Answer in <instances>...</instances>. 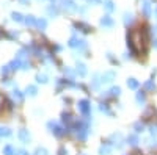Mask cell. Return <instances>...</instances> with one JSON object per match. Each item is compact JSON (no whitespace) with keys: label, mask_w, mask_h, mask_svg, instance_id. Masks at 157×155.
<instances>
[{"label":"cell","mask_w":157,"mask_h":155,"mask_svg":"<svg viewBox=\"0 0 157 155\" xmlns=\"http://www.w3.org/2000/svg\"><path fill=\"white\" fill-rule=\"evenodd\" d=\"M46 125H47L49 133H50V135H54L55 138H61V136L66 135V128H64V125H61L60 122H57V121H54V119L47 121Z\"/></svg>","instance_id":"1"},{"label":"cell","mask_w":157,"mask_h":155,"mask_svg":"<svg viewBox=\"0 0 157 155\" xmlns=\"http://www.w3.org/2000/svg\"><path fill=\"white\" fill-rule=\"evenodd\" d=\"M77 110H78V113H80L83 118H86V119H90L91 121V102L88 100V99H82V100H78L77 102Z\"/></svg>","instance_id":"2"},{"label":"cell","mask_w":157,"mask_h":155,"mask_svg":"<svg viewBox=\"0 0 157 155\" xmlns=\"http://www.w3.org/2000/svg\"><path fill=\"white\" fill-rule=\"evenodd\" d=\"M68 46H69L71 49L77 50L78 54H80V52H83V50H86V47H88L86 41H85V39H78L77 36H72V38H71V39L68 41Z\"/></svg>","instance_id":"3"},{"label":"cell","mask_w":157,"mask_h":155,"mask_svg":"<svg viewBox=\"0 0 157 155\" xmlns=\"http://www.w3.org/2000/svg\"><path fill=\"white\" fill-rule=\"evenodd\" d=\"M120 96H121V88L120 86H112L110 89H107V91L101 93V97H104V99H116Z\"/></svg>","instance_id":"4"},{"label":"cell","mask_w":157,"mask_h":155,"mask_svg":"<svg viewBox=\"0 0 157 155\" xmlns=\"http://www.w3.org/2000/svg\"><path fill=\"white\" fill-rule=\"evenodd\" d=\"M17 139L21 141L22 144H30L32 143V135H30V132L27 130V128H19L17 130Z\"/></svg>","instance_id":"5"},{"label":"cell","mask_w":157,"mask_h":155,"mask_svg":"<svg viewBox=\"0 0 157 155\" xmlns=\"http://www.w3.org/2000/svg\"><path fill=\"white\" fill-rule=\"evenodd\" d=\"M116 79V71H107L101 74V85H110Z\"/></svg>","instance_id":"6"},{"label":"cell","mask_w":157,"mask_h":155,"mask_svg":"<svg viewBox=\"0 0 157 155\" xmlns=\"http://www.w3.org/2000/svg\"><path fill=\"white\" fill-rule=\"evenodd\" d=\"M113 146L109 143V141H104V143L99 146V150H98V153L99 155H112L113 153Z\"/></svg>","instance_id":"7"},{"label":"cell","mask_w":157,"mask_h":155,"mask_svg":"<svg viewBox=\"0 0 157 155\" xmlns=\"http://www.w3.org/2000/svg\"><path fill=\"white\" fill-rule=\"evenodd\" d=\"M90 86L94 89V91H98V89L101 88V74L99 72H94L93 75H91V80H90Z\"/></svg>","instance_id":"8"},{"label":"cell","mask_w":157,"mask_h":155,"mask_svg":"<svg viewBox=\"0 0 157 155\" xmlns=\"http://www.w3.org/2000/svg\"><path fill=\"white\" fill-rule=\"evenodd\" d=\"M138 143H140V136H138L137 133L132 132V133H129V135H127V138H126V144L132 146V147H137Z\"/></svg>","instance_id":"9"},{"label":"cell","mask_w":157,"mask_h":155,"mask_svg":"<svg viewBox=\"0 0 157 155\" xmlns=\"http://www.w3.org/2000/svg\"><path fill=\"white\" fill-rule=\"evenodd\" d=\"M75 75H78V77H85L86 74H88V69H86V66L82 63V61H77L75 63Z\"/></svg>","instance_id":"10"},{"label":"cell","mask_w":157,"mask_h":155,"mask_svg":"<svg viewBox=\"0 0 157 155\" xmlns=\"http://www.w3.org/2000/svg\"><path fill=\"white\" fill-rule=\"evenodd\" d=\"M135 102L138 107H143L146 103V93L141 91V89H138V91L135 93Z\"/></svg>","instance_id":"11"},{"label":"cell","mask_w":157,"mask_h":155,"mask_svg":"<svg viewBox=\"0 0 157 155\" xmlns=\"http://www.w3.org/2000/svg\"><path fill=\"white\" fill-rule=\"evenodd\" d=\"M11 97L14 99L17 103H22V102H24V97H25V94L21 91V89H17V86H16V88L11 91Z\"/></svg>","instance_id":"12"},{"label":"cell","mask_w":157,"mask_h":155,"mask_svg":"<svg viewBox=\"0 0 157 155\" xmlns=\"http://www.w3.org/2000/svg\"><path fill=\"white\" fill-rule=\"evenodd\" d=\"M24 94L29 97H36L38 96V86L36 85H27V88L24 89Z\"/></svg>","instance_id":"13"},{"label":"cell","mask_w":157,"mask_h":155,"mask_svg":"<svg viewBox=\"0 0 157 155\" xmlns=\"http://www.w3.org/2000/svg\"><path fill=\"white\" fill-rule=\"evenodd\" d=\"M126 85L129 89H132V91H137L138 86H140V82L135 79V77H129V79L126 80Z\"/></svg>","instance_id":"14"},{"label":"cell","mask_w":157,"mask_h":155,"mask_svg":"<svg viewBox=\"0 0 157 155\" xmlns=\"http://www.w3.org/2000/svg\"><path fill=\"white\" fill-rule=\"evenodd\" d=\"M61 122L64 124V125H71L72 122H74V118H72V114L69 113V111H63L61 113Z\"/></svg>","instance_id":"15"},{"label":"cell","mask_w":157,"mask_h":155,"mask_svg":"<svg viewBox=\"0 0 157 155\" xmlns=\"http://www.w3.org/2000/svg\"><path fill=\"white\" fill-rule=\"evenodd\" d=\"M35 80H36V83L47 85V83H49V75L44 74V72H38V74L35 75Z\"/></svg>","instance_id":"16"},{"label":"cell","mask_w":157,"mask_h":155,"mask_svg":"<svg viewBox=\"0 0 157 155\" xmlns=\"http://www.w3.org/2000/svg\"><path fill=\"white\" fill-rule=\"evenodd\" d=\"M99 111L102 113V114H105V116H113V111L109 108V105L105 102H101L99 103Z\"/></svg>","instance_id":"17"},{"label":"cell","mask_w":157,"mask_h":155,"mask_svg":"<svg viewBox=\"0 0 157 155\" xmlns=\"http://www.w3.org/2000/svg\"><path fill=\"white\" fill-rule=\"evenodd\" d=\"M16 147L13 144H6L3 149H2V155H16Z\"/></svg>","instance_id":"18"},{"label":"cell","mask_w":157,"mask_h":155,"mask_svg":"<svg viewBox=\"0 0 157 155\" xmlns=\"http://www.w3.org/2000/svg\"><path fill=\"white\" fill-rule=\"evenodd\" d=\"M132 128H134V133H137V135H140V133H143L145 132V124H143L141 121H138V122H135L134 125H132Z\"/></svg>","instance_id":"19"},{"label":"cell","mask_w":157,"mask_h":155,"mask_svg":"<svg viewBox=\"0 0 157 155\" xmlns=\"http://www.w3.org/2000/svg\"><path fill=\"white\" fill-rule=\"evenodd\" d=\"M13 130L10 127H0V138H11Z\"/></svg>","instance_id":"20"},{"label":"cell","mask_w":157,"mask_h":155,"mask_svg":"<svg viewBox=\"0 0 157 155\" xmlns=\"http://www.w3.org/2000/svg\"><path fill=\"white\" fill-rule=\"evenodd\" d=\"M101 25H102V27H113V19H112L109 14H107V16H102Z\"/></svg>","instance_id":"21"},{"label":"cell","mask_w":157,"mask_h":155,"mask_svg":"<svg viewBox=\"0 0 157 155\" xmlns=\"http://www.w3.org/2000/svg\"><path fill=\"white\" fill-rule=\"evenodd\" d=\"M143 86H145V89H146V91H149V93H152V91H155V82L152 80V79H149L148 82H145V85H143Z\"/></svg>","instance_id":"22"},{"label":"cell","mask_w":157,"mask_h":155,"mask_svg":"<svg viewBox=\"0 0 157 155\" xmlns=\"http://www.w3.org/2000/svg\"><path fill=\"white\" fill-rule=\"evenodd\" d=\"M33 155H49V150L44 147V146H38L33 152Z\"/></svg>","instance_id":"23"},{"label":"cell","mask_w":157,"mask_h":155,"mask_svg":"<svg viewBox=\"0 0 157 155\" xmlns=\"http://www.w3.org/2000/svg\"><path fill=\"white\" fill-rule=\"evenodd\" d=\"M24 24H25V25H30V27H32V25H36V19H35L33 16H25V17H24Z\"/></svg>","instance_id":"24"},{"label":"cell","mask_w":157,"mask_h":155,"mask_svg":"<svg viewBox=\"0 0 157 155\" xmlns=\"http://www.w3.org/2000/svg\"><path fill=\"white\" fill-rule=\"evenodd\" d=\"M47 27V22H46V19H36V28H39V30H44Z\"/></svg>","instance_id":"25"},{"label":"cell","mask_w":157,"mask_h":155,"mask_svg":"<svg viewBox=\"0 0 157 155\" xmlns=\"http://www.w3.org/2000/svg\"><path fill=\"white\" fill-rule=\"evenodd\" d=\"M0 74H2V77H3V79H6V77H8L10 74H13V72H11L10 66H8V64H6V66H3L2 69H0Z\"/></svg>","instance_id":"26"},{"label":"cell","mask_w":157,"mask_h":155,"mask_svg":"<svg viewBox=\"0 0 157 155\" xmlns=\"http://www.w3.org/2000/svg\"><path fill=\"white\" fill-rule=\"evenodd\" d=\"M134 22V16L130 13H124V25H130Z\"/></svg>","instance_id":"27"},{"label":"cell","mask_w":157,"mask_h":155,"mask_svg":"<svg viewBox=\"0 0 157 155\" xmlns=\"http://www.w3.org/2000/svg\"><path fill=\"white\" fill-rule=\"evenodd\" d=\"M11 17H13V20H16V22H24V16L21 14V13H13Z\"/></svg>","instance_id":"28"},{"label":"cell","mask_w":157,"mask_h":155,"mask_svg":"<svg viewBox=\"0 0 157 155\" xmlns=\"http://www.w3.org/2000/svg\"><path fill=\"white\" fill-rule=\"evenodd\" d=\"M143 13H145V16H151V5L148 2L143 3Z\"/></svg>","instance_id":"29"},{"label":"cell","mask_w":157,"mask_h":155,"mask_svg":"<svg viewBox=\"0 0 157 155\" xmlns=\"http://www.w3.org/2000/svg\"><path fill=\"white\" fill-rule=\"evenodd\" d=\"M149 135H151L152 138L157 136V124H152V125L149 127Z\"/></svg>","instance_id":"30"},{"label":"cell","mask_w":157,"mask_h":155,"mask_svg":"<svg viewBox=\"0 0 157 155\" xmlns=\"http://www.w3.org/2000/svg\"><path fill=\"white\" fill-rule=\"evenodd\" d=\"M32 68H30V63L29 61H22V66H21V71H24V72H27V71H30Z\"/></svg>","instance_id":"31"},{"label":"cell","mask_w":157,"mask_h":155,"mask_svg":"<svg viewBox=\"0 0 157 155\" xmlns=\"http://www.w3.org/2000/svg\"><path fill=\"white\" fill-rule=\"evenodd\" d=\"M107 60H109L112 64H118V60L113 57V54H110V52H107Z\"/></svg>","instance_id":"32"},{"label":"cell","mask_w":157,"mask_h":155,"mask_svg":"<svg viewBox=\"0 0 157 155\" xmlns=\"http://www.w3.org/2000/svg\"><path fill=\"white\" fill-rule=\"evenodd\" d=\"M58 155H69V150L66 149V146H61L58 149Z\"/></svg>","instance_id":"33"},{"label":"cell","mask_w":157,"mask_h":155,"mask_svg":"<svg viewBox=\"0 0 157 155\" xmlns=\"http://www.w3.org/2000/svg\"><path fill=\"white\" fill-rule=\"evenodd\" d=\"M104 6H105V9H107L109 13H112V11L115 9V6H113V3H112V2H105V3H104Z\"/></svg>","instance_id":"34"},{"label":"cell","mask_w":157,"mask_h":155,"mask_svg":"<svg viewBox=\"0 0 157 155\" xmlns=\"http://www.w3.org/2000/svg\"><path fill=\"white\" fill-rule=\"evenodd\" d=\"M16 155H32L27 149H17L16 150Z\"/></svg>","instance_id":"35"},{"label":"cell","mask_w":157,"mask_h":155,"mask_svg":"<svg viewBox=\"0 0 157 155\" xmlns=\"http://www.w3.org/2000/svg\"><path fill=\"white\" fill-rule=\"evenodd\" d=\"M152 46H154V49H157V39H154V41H152Z\"/></svg>","instance_id":"36"},{"label":"cell","mask_w":157,"mask_h":155,"mask_svg":"<svg viewBox=\"0 0 157 155\" xmlns=\"http://www.w3.org/2000/svg\"><path fill=\"white\" fill-rule=\"evenodd\" d=\"M93 2V3H99V0H90V3Z\"/></svg>","instance_id":"37"},{"label":"cell","mask_w":157,"mask_h":155,"mask_svg":"<svg viewBox=\"0 0 157 155\" xmlns=\"http://www.w3.org/2000/svg\"><path fill=\"white\" fill-rule=\"evenodd\" d=\"M21 2H22V3H29V2H30V0H21Z\"/></svg>","instance_id":"38"},{"label":"cell","mask_w":157,"mask_h":155,"mask_svg":"<svg viewBox=\"0 0 157 155\" xmlns=\"http://www.w3.org/2000/svg\"><path fill=\"white\" fill-rule=\"evenodd\" d=\"M155 16H157V9H155Z\"/></svg>","instance_id":"39"},{"label":"cell","mask_w":157,"mask_h":155,"mask_svg":"<svg viewBox=\"0 0 157 155\" xmlns=\"http://www.w3.org/2000/svg\"><path fill=\"white\" fill-rule=\"evenodd\" d=\"M80 155H86V153H80Z\"/></svg>","instance_id":"40"}]
</instances>
